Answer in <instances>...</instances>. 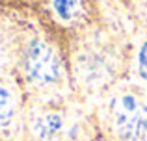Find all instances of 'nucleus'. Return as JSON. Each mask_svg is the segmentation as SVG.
<instances>
[{"label": "nucleus", "instance_id": "nucleus-1", "mask_svg": "<svg viewBox=\"0 0 147 141\" xmlns=\"http://www.w3.org/2000/svg\"><path fill=\"white\" fill-rule=\"evenodd\" d=\"M114 124L119 138L142 141L147 138V108L132 95H123L112 104Z\"/></svg>", "mask_w": 147, "mask_h": 141}, {"label": "nucleus", "instance_id": "nucleus-2", "mask_svg": "<svg viewBox=\"0 0 147 141\" xmlns=\"http://www.w3.org/2000/svg\"><path fill=\"white\" fill-rule=\"evenodd\" d=\"M26 69L34 80H39L45 84L56 82L60 78V61L52 52V48L41 41L30 47L28 58H26Z\"/></svg>", "mask_w": 147, "mask_h": 141}, {"label": "nucleus", "instance_id": "nucleus-3", "mask_svg": "<svg viewBox=\"0 0 147 141\" xmlns=\"http://www.w3.org/2000/svg\"><path fill=\"white\" fill-rule=\"evenodd\" d=\"M61 124H63V121H61L60 115L49 113V115H43L41 119H37L36 132H37V136H41V138H52V136H56L58 132H60Z\"/></svg>", "mask_w": 147, "mask_h": 141}, {"label": "nucleus", "instance_id": "nucleus-4", "mask_svg": "<svg viewBox=\"0 0 147 141\" xmlns=\"http://www.w3.org/2000/svg\"><path fill=\"white\" fill-rule=\"evenodd\" d=\"M13 115V102H11V97L2 86H0V124L7 123Z\"/></svg>", "mask_w": 147, "mask_h": 141}, {"label": "nucleus", "instance_id": "nucleus-5", "mask_svg": "<svg viewBox=\"0 0 147 141\" xmlns=\"http://www.w3.org/2000/svg\"><path fill=\"white\" fill-rule=\"evenodd\" d=\"M52 6L61 19H71L76 7V0H52Z\"/></svg>", "mask_w": 147, "mask_h": 141}, {"label": "nucleus", "instance_id": "nucleus-6", "mask_svg": "<svg viewBox=\"0 0 147 141\" xmlns=\"http://www.w3.org/2000/svg\"><path fill=\"white\" fill-rule=\"evenodd\" d=\"M138 67H140V74L142 78L147 82V43L142 47L140 50V59H138Z\"/></svg>", "mask_w": 147, "mask_h": 141}]
</instances>
